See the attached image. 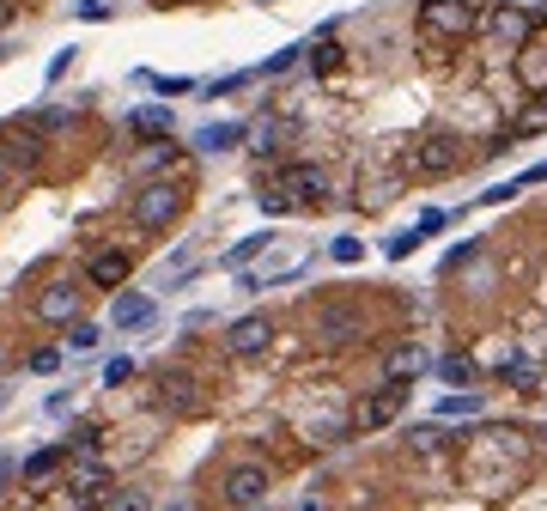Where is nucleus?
<instances>
[{
    "label": "nucleus",
    "mask_w": 547,
    "mask_h": 511,
    "mask_svg": "<svg viewBox=\"0 0 547 511\" xmlns=\"http://www.w3.org/2000/svg\"><path fill=\"white\" fill-rule=\"evenodd\" d=\"M329 201V177L310 171V165H280L268 177V195H262V213H292V207H323Z\"/></svg>",
    "instance_id": "obj_1"
},
{
    "label": "nucleus",
    "mask_w": 547,
    "mask_h": 511,
    "mask_svg": "<svg viewBox=\"0 0 547 511\" xmlns=\"http://www.w3.org/2000/svg\"><path fill=\"white\" fill-rule=\"evenodd\" d=\"M177 213H183V189H177L171 177L146 183V189L134 195V226H140V232H165V226H177Z\"/></svg>",
    "instance_id": "obj_2"
},
{
    "label": "nucleus",
    "mask_w": 547,
    "mask_h": 511,
    "mask_svg": "<svg viewBox=\"0 0 547 511\" xmlns=\"http://www.w3.org/2000/svg\"><path fill=\"white\" fill-rule=\"evenodd\" d=\"M475 25H481V13L468 7V0H426V7H420V31L432 43H456V37H468Z\"/></svg>",
    "instance_id": "obj_3"
},
{
    "label": "nucleus",
    "mask_w": 547,
    "mask_h": 511,
    "mask_svg": "<svg viewBox=\"0 0 547 511\" xmlns=\"http://www.w3.org/2000/svg\"><path fill=\"white\" fill-rule=\"evenodd\" d=\"M402 402H408V384H383L377 396H365V402H359L353 426H359V432H377V426H389V420L402 414Z\"/></svg>",
    "instance_id": "obj_4"
},
{
    "label": "nucleus",
    "mask_w": 547,
    "mask_h": 511,
    "mask_svg": "<svg viewBox=\"0 0 547 511\" xmlns=\"http://www.w3.org/2000/svg\"><path fill=\"white\" fill-rule=\"evenodd\" d=\"M268 499V469L262 463H238L225 475V505H238V511H250V505H262Z\"/></svg>",
    "instance_id": "obj_5"
},
{
    "label": "nucleus",
    "mask_w": 547,
    "mask_h": 511,
    "mask_svg": "<svg viewBox=\"0 0 547 511\" xmlns=\"http://www.w3.org/2000/svg\"><path fill=\"white\" fill-rule=\"evenodd\" d=\"M225 347L238 353V359H256V353L274 347V323H268V317H238V323L225 329Z\"/></svg>",
    "instance_id": "obj_6"
},
{
    "label": "nucleus",
    "mask_w": 547,
    "mask_h": 511,
    "mask_svg": "<svg viewBox=\"0 0 547 511\" xmlns=\"http://www.w3.org/2000/svg\"><path fill=\"white\" fill-rule=\"evenodd\" d=\"M67 493H73V505H80V511H92L104 493H110V475H104V463H73V475H67Z\"/></svg>",
    "instance_id": "obj_7"
},
{
    "label": "nucleus",
    "mask_w": 547,
    "mask_h": 511,
    "mask_svg": "<svg viewBox=\"0 0 547 511\" xmlns=\"http://www.w3.org/2000/svg\"><path fill=\"white\" fill-rule=\"evenodd\" d=\"M37 317H43V323H80V286H73V280H55L43 299H37Z\"/></svg>",
    "instance_id": "obj_8"
},
{
    "label": "nucleus",
    "mask_w": 547,
    "mask_h": 511,
    "mask_svg": "<svg viewBox=\"0 0 547 511\" xmlns=\"http://www.w3.org/2000/svg\"><path fill=\"white\" fill-rule=\"evenodd\" d=\"M159 323V299H146V292H128V299H116V329L122 335H140Z\"/></svg>",
    "instance_id": "obj_9"
},
{
    "label": "nucleus",
    "mask_w": 547,
    "mask_h": 511,
    "mask_svg": "<svg viewBox=\"0 0 547 511\" xmlns=\"http://www.w3.org/2000/svg\"><path fill=\"white\" fill-rule=\"evenodd\" d=\"M456 153H462V146H456L450 134H432V140L420 146V159H414V171H420V177H444V171H456Z\"/></svg>",
    "instance_id": "obj_10"
},
{
    "label": "nucleus",
    "mask_w": 547,
    "mask_h": 511,
    "mask_svg": "<svg viewBox=\"0 0 547 511\" xmlns=\"http://www.w3.org/2000/svg\"><path fill=\"white\" fill-rule=\"evenodd\" d=\"M487 31H493L499 43H529V37H535V25H529L523 7H493V13H487Z\"/></svg>",
    "instance_id": "obj_11"
},
{
    "label": "nucleus",
    "mask_w": 547,
    "mask_h": 511,
    "mask_svg": "<svg viewBox=\"0 0 547 511\" xmlns=\"http://www.w3.org/2000/svg\"><path fill=\"white\" fill-rule=\"evenodd\" d=\"M420 372H426V353H420V347H408V341L389 347V359H383V378H389V384H414Z\"/></svg>",
    "instance_id": "obj_12"
},
{
    "label": "nucleus",
    "mask_w": 547,
    "mask_h": 511,
    "mask_svg": "<svg viewBox=\"0 0 547 511\" xmlns=\"http://www.w3.org/2000/svg\"><path fill=\"white\" fill-rule=\"evenodd\" d=\"M128 268H134V256H128V250H98L86 274H92V286H122V280H128Z\"/></svg>",
    "instance_id": "obj_13"
},
{
    "label": "nucleus",
    "mask_w": 547,
    "mask_h": 511,
    "mask_svg": "<svg viewBox=\"0 0 547 511\" xmlns=\"http://www.w3.org/2000/svg\"><path fill=\"white\" fill-rule=\"evenodd\" d=\"M359 329H365V323H359L353 311H323L317 341H323V347H347V341H359Z\"/></svg>",
    "instance_id": "obj_14"
},
{
    "label": "nucleus",
    "mask_w": 547,
    "mask_h": 511,
    "mask_svg": "<svg viewBox=\"0 0 547 511\" xmlns=\"http://www.w3.org/2000/svg\"><path fill=\"white\" fill-rule=\"evenodd\" d=\"M517 73H523V80H529L535 92H547V31L523 43V61H517Z\"/></svg>",
    "instance_id": "obj_15"
},
{
    "label": "nucleus",
    "mask_w": 547,
    "mask_h": 511,
    "mask_svg": "<svg viewBox=\"0 0 547 511\" xmlns=\"http://www.w3.org/2000/svg\"><path fill=\"white\" fill-rule=\"evenodd\" d=\"M238 140H244V128H238V122H207V128L195 134V153H231Z\"/></svg>",
    "instance_id": "obj_16"
},
{
    "label": "nucleus",
    "mask_w": 547,
    "mask_h": 511,
    "mask_svg": "<svg viewBox=\"0 0 547 511\" xmlns=\"http://www.w3.org/2000/svg\"><path fill=\"white\" fill-rule=\"evenodd\" d=\"M499 372H505V384H517V390H535L541 365H535V359H517V353H505V359H499Z\"/></svg>",
    "instance_id": "obj_17"
},
{
    "label": "nucleus",
    "mask_w": 547,
    "mask_h": 511,
    "mask_svg": "<svg viewBox=\"0 0 547 511\" xmlns=\"http://www.w3.org/2000/svg\"><path fill=\"white\" fill-rule=\"evenodd\" d=\"M268 244H274V238H268V232H256V238H244V244H238V250H225V268H250V262H256V256H262V250H268Z\"/></svg>",
    "instance_id": "obj_18"
},
{
    "label": "nucleus",
    "mask_w": 547,
    "mask_h": 511,
    "mask_svg": "<svg viewBox=\"0 0 547 511\" xmlns=\"http://www.w3.org/2000/svg\"><path fill=\"white\" fill-rule=\"evenodd\" d=\"M61 469V451L49 445V451H37V457H25V481H49Z\"/></svg>",
    "instance_id": "obj_19"
},
{
    "label": "nucleus",
    "mask_w": 547,
    "mask_h": 511,
    "mask_svg": "<svg viewBox=\"0 0 547 511\" xmlns=\"http://www.w3.org/2000/svg\"><path fill=\"white\" fill-rule=\"evenodd\" d=\"M438 414H444V420H456V414H481V396H468V390H450V396L438 402Z\"/></svg>",
    "instance_id": "obj_20"
},
{
    "label": "nucleus",
    "mask_w": 547,
    "mask_h": 511,
    "mask_svg": "<svg viewBox=\"0 0 547 511\" xmlns=\"http://www.w3.org/2000/svg\"><path fill=\"white\" fill-rule=\"evenodd\" d=\"M438 372H444L450 384H475V359H462V353H450V359L438 365Z\"/></svg>",
    "instance_id": "obj_21"
},
{
    "label": "nucleus",
    "mask_w": 547,
    "mask_h": 511,
    "mask_svg": "<svg viewBox=\"0 0 547 511\" xmlns=\"http://www.w3.org/2000/svg\"><path fill=\"white\" fill-rule=\"evenodd\" d=\"M98 347V323H73V335H67V353H92Z\"/></svg>",
    "instance_id": "obj_22"
},
{
    "label": "nucleus",
    "mask_w": 547,
    "mask_h": 511,
    "mask_svg": "<svg viewBox=\"0 0 547 511\" xmlns=\"http://www.w3.org/2000/svg\"><path fill=\"white\" fill-rule=\"evenodd\" d=\"M414 250H420V232H396V238L383 244V256H396V262H408Z\"/></svg>",
    "instance_id": "obj_23"
},
{
    "label": "nucleus",
    "mask_w": 547,
    "mask_h": 511,
    "mask_svg": "<svg viewBox=\"0 0 547 511\" xmlns=\"http://www.w3.org/2000/svg\"><path fill=\"white\" fill-rule=\"evenodd\" d=\"M128 378H134V359H110V365H104V384H110V390H122Z\"/></svg>",
    "instance_id": "obj_24"
},
{
    "label": "nucleus",
    "mask_w": 547,
    "mask_h": 511,
    "mask_svg": "<svg viewBox=\"0 0 547 511\" xmlns=\"http://www.w3.org/2000/svg\"><path fill=\"white\" fill-rule=\"evenodd\" d=\"M329 256H335V262H359V256H365V244H359V238H335V244H329Z\"/></svg>",
    "instance_id": "obj_25"
},
{
    "label": "nucleus",
    "mask_w": 547,
    "mask_h": 511,
    "mask_svg": "<svg viewBox=\"0 0 547 511\" xmlns=\"http://www.w3.org/2000/svg\"><path fill=\"white\" fill-rule=\"evenodd\" d=\"M110 511H152V505H146V493L128 487V493H110Z\"/></svg>",
    "instance_id": "obj_26"
},
{
    "label": "nucleus",
    "mask_w": 547,
    "mask_h": 511,
    "mask_svg": "<svg viewBox=\"0 0 547 511\" xmlns=\"http://www.w3.org/2000/svg\"><path fill=\"white\" fill-rule=\"evenodd\" d=\"M80 19H86V25H104V19H110V0H80Z\"/></svg>",
    "instance_id": "obj_27"
},
{
    "label": "nucleus",
    "mask_w": 547,
    "mask_h": 511,
    "mask_svg": "<svg viewBox=\"0 0 547 511\" xmlns=\"http://www.w3.org/2000/svg\"><path fill=\"white\" fill-rule=\"evenodd\" d=\"M298 55H304V49H280V55H268V61H262V73H286Z\"/></svg>",
    "instance_id": "obj_28"
},
{
    "label": "nucleus",
    "mask_w": 547,
    "mask_h": 511,
    "mask_svg": "<svg viewBox=\"0 0 547 511\" xmlns=\"http://www.w3.org/2000/svg\"><path fill=\"white\" fill-rule=\"evenodd\" d=\"M159 390H165V396H171V402H189V390H195V384H189V378H177V372H171V378H165V384H159Z\"/></svg>",
    "instance_id": "obj_29"
},
{
    "label": "nucleus",
    "mask_w": 547,
    "mask_h": 511,
    "mask_svg": "<svg viewBox=\"0 0 547 511\" xmlns=\"http://www.w3.org/2000/svg\"><path fill=\"white\" fill-rule=\"evenodd\" d=\"M55 365H61V353H55V347H43V353H31V372H43V378H49V372H55Z\"/></svg>",
    "instance_id": "obj_30"
},
{
    "label": "nucleus",
    "mask_w": 547,
    "mask_h": 511,
    "mask_svg": "<svg viewBox=\"0 0 547 511\" xmlns=\"http://www.w3.org/2000/svg\"><path fill=\"white\" fill-rule=\"evenodd\" d=\"M73 55H80V49H61V55H55V61H49V80H61V73H67V67H73Z\"/></svg>",
    "instance_id": "obj_31"
},
{
    "label": "nucleus",
    "mask_w": 547,
    "mask_h": 511,
    "mask_svg": "<svg viewBox=\"0 0 547 511\" xmlns=\"http://www.w3.org/2000/svg\"><path fill=\"white\" fill-rule=\"evenodd\" d=\"M517 128H523V134H535V128H547V104H541V110H529V116H523Z\"/></svg>",
    "instance_id": "obj_32"
},
{
    "label": "nucleus",
    "mask_w": 547,
    "mask_h": 511,
    "mask_svg": "<svg viewBox=\"0 0 547 511\" xmlns=\"http://www.w3.org/2000/svg\"><path fill=\"white\" fill-rule=\"evenodd\" d=\"M7 13H13V7H7V0H0V25H7Z\"/></svg>",
    "instance_id": "obj_33"
},
{
    "label": "nucleus",
    "mask_w": 547,
    "mask_h": 511,
    "mask_svg": "<svg viewBox=\"0 0 547 511\" xmlns=\"http://www.w3.org/2000/svg\"><path fill=\"white\" fill-rule=\"evenodd\" d=\"M159 511H189V505H159Z\"/></svg>",
    "instance_id": "obj_34"
},
{
    "label": "nucleus",
    "mask_w": 547,
    "mask_h": 511,
    "mask_svg": "<svg viewBox=\"0 0 547 511\" xmlns=\"http://www.w3.org/2000/svg\"><path fill=\"white\" fill-rule=\"evenodd\" d=\"M0 189H7V171H0Z\"/></svg>",
    "instance_id": "obj_35"
},
{
    "label": "nucleus",
    "mask_w": 547,
    "mask_h": 511,
    "mask_svg": "<svg viewBox=\"0 0 547 511\" xmlns=\"http://www.w3.org/2000/svg\"><path fill=\"white\" fill-rule=\"evenodd\" d=\"M0 408H7V390H0Z\"/></svg>",
    "instance_id": "obj_36"
},
{
    "label": "nucleus",
    "mask_w": 547,
    "mask_h": 511,
    "mask_svg": "<svg viewBox=\"0 0 547 511\" xmlns=\"http://www.w3.org/2000/svg\"><path fill=\"white\" fill-rule=\"evenodd\" d=\"M0 475H7V457H0Z\"/></svg>",
    "instance_id": "obj_37"
},
{
    "label": "nucleus",
    "mask_w": 547,
    "mask_h": 511,
    "mask_svg": "<svg viewBox=\"0 0 547 511\" xmlns=\"http://www.w3.org/2000/svg\"><path fill=\"white\" fill-rule=\"evenodd\" d=\"M298 511H317V505H298Z\"/></svg>",
    "instance_id": "obj_38"
}]
</instances>
